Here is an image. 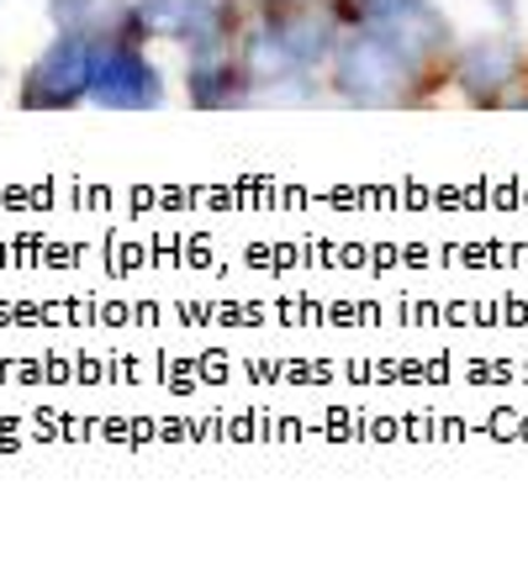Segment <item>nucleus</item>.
I'll use <instances>...</instances> for the list:
<instances>
[{
    "label": "nucleus",
    "mask_w": 528,
    "mask_h": 564,
    "mask_svg": "<svg viewBox=\"0 0 528 564\" xmlns=\"http://www.w3.org/2000/svg\"><path fill=\"white\" fill-rule=\"evenodd\" d=\"M412 58H407L386 32H359L338 48V96L354 106H397L407 100V79H412Z\"/></svg>",
    "instance_id": "f257e3e1"
},
{
    "label": "nucleus",
    "mask_w": 528,
    "mask_h": 564,
    "mask_svg": "<svg viewBox=\"0 0 528 564\" xmlns=\"http://www.w3.org/2000/svg\"><path fill=\"white\" fill-rule=\"evenodd\" d=\"M85 96L106 106V111H149L164 100V79L149 58L138 53L132 37H111V43H96L90 53V85Z\"/></svg>",
    "instance_id": "f03ea898"
},
{
    "label": "nucleus",
    "mask_w": 528,
    "mask_h": 564,
    "mask_svg": "<svg viewBox=\"0 0 528 564\" xmlns=\"http://www.w3.org/2000/svg\"><path fill=\"white\" fill-rule=\"evenodd\" d=\"M90 53H96V43L85 32H75V26L58 32L22 79L26 111H64V106H75L85 96V85H90Z\"/></svg>",
    "instance_id": "7ed1b4c3"
},
{
    "label": "nucleus",
    "mask_w": 528,
    "mask_h": 564,
    "mask_svg": "<svg viewBox=\"0 0 528 564\" xmlns=\"http://www.w3.org/2000/svg\"><path fill=\"white\" fill-rule=\"evenodd\" d=\"M127 22L138 26L132 37H170V43H196L202 53L223 48L227 11L217 0H143L127 11Z\"/></svg>",
    "instance_id": "20e7f679"
},
{
    "label": "nucleus",
    "mask_w": 528,
    "mask_h": 564,
    "mask_svg": "<svg viewBox=\"0 0 528 564\" xmlns=\"http://www.w3.org/2000/svg\"><path fill=\"white\" fill-rule=\"evenodd\" d=\"M518 64H524V53L513 48L507 37H481V43L460 53L454 74L476 100H503V90L518 79Z\"/></svg>",
    "instance_id": "39448f33"
},
{
    "label": "nucleus",
    "mask_w": 528,
    "mask_h": 564,
    "mask_svg": "<svg viewBox=\"0 0 528 564\" xmlns=\"http://www.w3.org/2000/svg\"><path fill=\"white\" fill-rule=\"evenodd\" d=\"M244 90H249V74L233 69L223 53H202V58L191 64V100H196V106H206V111L244 100Z\"/></svg>",
    "instance_id": "423d86ee"
},
{
    "label": "nucleus",
    "mask_w": 528,
    "mask_h": 564,
    "mask_svg": "<svg viewBox=\"0 0 528 564\" xmlns=\"http://www.w3.org/2000/svg\"><path fill=\"white\" fill-rule=\"evenodd\" d=\"M270 32H276V43L291 53L302 69H312V64L327 53V26L317 22V17H306V11H297V17H280Z\"/></svg>",
    "instance_id": "0eeeda50"
},
{
    "label": "nucleus",
    "mask_w": 528,
    "mask_h": 564,
    "mask_svg": "<svg viewBox=\"0 0 528 564\" xmlns=\"http://www.w3.org/2000/svg\"><path fill=\"white\" fill-rule=\"evenodd\" d=\"M85 6H90V0H53V17H58V22H75Z\"/></svg>",
    "instance_id": "6e6552de"
}]
</instances>
